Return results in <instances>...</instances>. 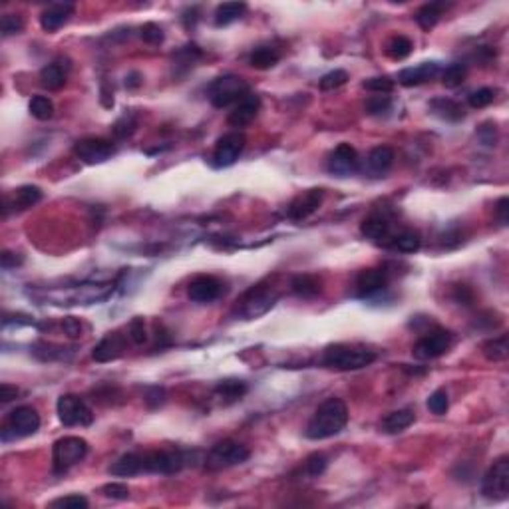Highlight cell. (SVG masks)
Instances as JSON below:
<instances>
[{"mask_svg": "<svg viewBox=\"0 0 509 509\" xmlns=\"http://www.w3.org/2000/svg\"><path fill=\"white\" fill-rule=\"evenodd\" d=\"M348 424V408L340 398H329L316 408L313 418L309 420L304 435L309 440H327L340 434Z\"/></svg>", "mask_w": 509, "mask_h": 509, "instance_id": "6da1fadb", "label": "cell"}, {"mask_svg": "<svg viewBox=\"0 0 509 509\" xmlns=\"http://www.w3.org/2000/svg\"><path fill=\"white\" fill-rule=\"evenodd\" d=\"M376 360V352L366 346L332 345L322 354V364L334 370H360Z\"/></svg>", "mask_w": 509, "mask_h": 509, "instance_id": "7a4b0ae2", "label": "cell"}, {"mask_svg": "<svg viewBox=\"0 0 509 509\" xmlns=\"http://www.w3.org/2000/svg\"><path fill=\"white\" fill-rule=\"evenodd\" d=\"M88 454V442L80 435H64L52 446V465L56 474H64L80 464Z\"/></svg>", "mask_w": 509, "mask_h": 509, "instance_id": "3957f363", "label": "cell"}, {"mask_svg": "<svg viewBox=\"0 0 509 509\" xmlns=\"http://www.w3.org/2000/svg\"><path fill=\"white\" fill-rule=\"evenodd\" d=\"M251 456V449L247 446H243L239 442H233V440H223V442H217L213 448L207 451L205 456V467L209 472H219V469H227V467H233V465L245 464Z\"/></svg>", "mask_w": 509, "mask_h": 509, "instance_id": "277c9868", "label": "cell"}, {"mask_svg": "<svg viewBox=\"0 0 509 509\" xmlns=\"http://www.w3.org/2000/svg\"><path fill=\"white\" fill-rule=\"evenodd\" d=\"M251 94V86L239 76L227 74L217 78L209 86V100L215 107H227L231 104H239L243 98Z\"/></svg>", "mask_w": 509, "mask_h": 509, "instance_id": "5b68a950", "label": "cell"}, {"mask_svg": "<svg viewBox=\"0 0 509 509\" xmlns=\"http://www.w3.org/2000/svg\"><path fill=\"white\" fill-rule=\"evenodd\" d=\"M38 430H40V416L36 408L18 406L8 414L6 424L2 426V442H10L16 438H28V435L36 434Z\"/></svg>", "mask_w": 509, "mask_h": 509, "instance_id": "8992f818", "label": "cell"}, {"mask_svg": "<svg viewBox=\"0 0 509 509\" xmlns=\"http://www.w3.org/2000/svg\"><path fill=\"white\" fill-rule=\"evenodd\" d=\"M189 458L191 454L181 449H162L141 456L144 472L150 474H178L185 465H189Z\"/></svg>", "mask_w": 509, "mask_h": 509, "instance_id": "52a82bcc", "label": "cell"}, {"mask_svg": "<svg viewBox=\"0 0 509 509\" xmlns=\"http://www.w3.org/2000/svg\"><path fill=\"white\" fill-rule=\"evenodd\" d=\"M481 495L492 501H501L509 495V458L501 456L481 479Z\"/></svg>", "mask_w": 509, "mask_h": 509, "instance_id": "ba28073f", "label": "cell"}, {"mask_svg": "<svg viewBox=\"0 0 509 509\" xmlns=\"http://www.w3.org/2000/svg\"><path fill=\"white\" fill-rule=\"evenodd\" d=\"M56 412H58V418L64 426L68 428H74V426H90L94 422V412L92 408L80 396L74 394H64L58 398V404H56Z\"/></svg>", "mask_w": 509, "mask_h": 509, "instance_id": "9c48e42d", "label": "cell"}, {"mask_svg": "<svg viewBox=\"0 0 509 509\" xmlns=\"http://www.w3.org/2000/svg\"><path fill=\"white\" fill-rule=\"evenodd\" d=\"M454 345V334L446 329H434L426 332L412 348L416 360H434L446 354L449 346Z\"/></svg>", "mask_w": 509, "mask_h": 509, "instance_id": "30bf717a", "label": "cell"}, {"mask_svg": "<svg viewBox=\"0 0 509 509\" xmlns=\"http://www.w3.org/2000/svg\"><path fill=\"white\" fill-rule=\"evenodd\" d=\"M277 299H279V295L275 291H270L263 285L254 286L241 299V304H237V313L245 320H251V318H257V316L265 315L267 311H270Z\"/></svg>", "mask_w": 509, "mask_h": 509, "instance_id": "8fae6325", "label": "cell"}, {"mask_svg": "<svg viewBox=\"0 0 509 509\" xmlns=\"http://www.w3.org/2000/svg\"><path fill=\"white\" fill-rule=\"evenodd\" d=\"M114 144L105 137H84L80 141H76L74 153L88 165L104 164L112 155H114Z\"/></svg>", "mask_w": 509, "mask_h": 509, "instance_id": "7c38bea8", "label": "cell"}, {"mask_svg": "<svg viewBox=\"0 0 509 509\" xmlns=\"http://www.w3.org/2000/svg\"><path fill=\"white\" fill-rule=\"evenodd\" d=\"M245 150V135L241 132H231L217 139V146L213 151V165L215 167H229L233 165Z\"/></svg>", "mask_w": 509, "mask_h": 509, "instance_id": "4fadbf2b", "label": "cell"}, {"mask_svg": "<svg viewBox=\"0 0 509 509\" xmlns=\"http://www.w3.org/2000/svg\"><path fill=\"white\" fill-rule=\"evenodd\" d=\"M360 157L359 151L350 144H340L336 150L330 153L329 171L336 178H350L359 171Z\"/></svg>", "mask_w": 509, "mask_h": 509, "instance_id": "5bb4252c", "label": "cell"}, {"mask_svg": "<svg viewBox=\"0 0 509 509\" xmlns=\"http://www.w3.org/2000/svg\"><path fill=\"white\" fill-rule=\"evenodd\" d=\"M325 201V191L322 189H309L304 193H300L299 197L293 199V203L288 205L286 215L293 219V221H302L307 217H311Z\"/></svg>", "mask_w": 509, "mask_h": 509, "instance_id": "9a60e30c", "label": "cell"}, {"mask_svg": "<svg viewBox=\"0 0 509 509\" xmlns=\"http://www.w3.org/2000/svg\"><path fill=\"white\" fill-rule=\"evenodd\" d=\"M360 231L366 239H370L376 245H384V247H392V241L396 237V233L392 231V223L382 215H372L364 219L360 225Z\"/></svg>", "mask_w": 509, "mask_h": 509, "instance_id": "2e32d148", "label": "cell"}, {"mask_svg": "<svg viewBox=\"0 0 509 509\" xmlns=\"http://www.w3.org/2000/svg\"><path fill=\"white\" fill-rule=\"evenodd\" d=\"M223 291V285L219 279L211 277V275H199L195 277L193 281L189 283V288H187V297L193 300V302H213L221 295Z\"/></svg>", "mask_w": 509, "mask_h": 509, "instance_id": "e0dca14e", "label": "cell"}, {"mask_svg": "<svg viewBox=\"0 0 509 509\" xmlns=\"http://www.w3.org/2000/svg\"><path fill=\"white\" fill-rule=\"evenodd\" d=\"M388 273L384 269H364L356 277V288L362 297H374L388 288Z\"/></svg>", "mask_w": 509, "mask_h": 509, "instance_id": "ac0fdd59", "label": "cell"}, {"mask_svg": "<svg viewBox=\"0 0 509 509\" xmlns=\"http://www.w3.org/2000/svg\"><path fill=\"white\" fill-rule=\"evenodd\" d=\"M259 110H261V98L257 94H249L247 98L241 100L239 104H235L227 121L231 128H245L257 118Z\"/></svg>", "mask_w": 509, "mask_h": 509, "instance_id": "d6986e66", "label": "cell"}, {"mask_svg": "<svg viewBox=\"0 0 509 509\" xmlns=\"http://www.w3.org/2000/svg\"><path fill=\"white\" fill-rule=\"evenodd\" d=\"M40 199H42V189L40 187H36V185H22V187L15 189L12 195H6L4 197V215L8 213V207H12L15 211L31 209Z\"/></svg>", "mask_w": 509, "mask_h": 509, "instance_id": "ffe728a7", "label": "cell"}, {"mask_svg": "<svg viewBox=\"0 0 509 509\" xmlns=\"http://www.w3.org/2000/svg\"><path fill=\"white\" fill-rule=\"evenodd\" d=\"M74 10H76L74 4H70V2H56V4H50L44 12L40 15V26H42L46 32H56L70 20V16L74 15Z\"/></svg>", "mask_w": 509, "mask_h": 509, "instance_id": "44dd1931", "label": "cell"}, {"mask_svg": "<svg viewBox=\"0 0 509 509\" xmlns=\"http://www.w3.org/2000/svg\"><path fill=\"white\" fill-rule=\"evenodd\" d=\"M440 72V66L435 62H422L418 66H412V68H404L400 74H398V82L406 86V88H414L420 86L428 80L435 78Z\"/></svg>", "mask_w": 509, "mask_h": 509, "instance_id": "7402d4cb", "label": "cell"}, {"mask_svg": "<svg viewBox=\"0 0 509 509\" xmlns=\"http://www.w3.org/2000/svg\"><path fill=\"white\" fill-rule=\"evenodd\" d=\"M123 350H126V340L121 338L118 332H112V334L104 336L96 345L92 356H94L96 362H112V360L120 359L121 354H123Z\"/></svg>", "mask_w": 509, "mask_h": 509, "instance_id": "603a6c76", "label": "cell"}, {"mask_svg": "<svg viewBox=\"0 0 509 509\" xmlns=\"http://www.w3.org/2000/svg\"><path fill=\"white\" fill-rule=\"evenodd\" d=\"M392 164H394V150L388 146H378L366 157V167L372 178H384Z\"/></svg>", "mask_w": 509, "mask_h": 509, "instance_id": "cb8c5ba5", "label": "cell"}, {"mask_svg": "<svg viewBox=\"0 0 509 509\" xmlns=\"http://www.w3.org/2000/svg\"><path fill=\"white\" fill-rule=\"evenodd\" d=\"M414 420H416V412L412 408H402V410L390 412L388 416L382 420L380 428L386 434H400L414 424Z\"/></svg>", "mask_w": 509, "mask_h": 509, "instance_id": "d4e9b609", "label": "cell"}, {"mask_svg": "<svg viewBox=\"0 0 509 509\" xmlns=\"http://www.w3.org/2000/svg\"><path fill=\"white\" fill-rule=\"evenodd\" d=\"M139 472H144V460L137 454H123L107 467V474L116 478H132Z\"/></svg>", "mask_w": 509, "mask_h": 509, "instance_id": "484cf974", "label": "cell"}, {"mask_svg": "<svg viewBox=\"0 0 509 509\" xmlns=\"http://www.w3.org/2000/svg\"><path fill=\"white\" fill-rule=\"evenodd\" d=\"M247 394V384L237 378H229V380H221L215 386V396L223 402V404H233L241 400Z\"/></svg>", "mask_w": 509, "mask_h": 509, "instance_id": "4316f807", "label": "cell"}, {"mask_svg": "<svg viewBox=\"0 0 509 509\" xmlns=\"http://www.w3.org/2000/svg\"><path fill=\"white\" fill-rule=\"evenodd\" d=\"M432 112H434L438 118H442V120H448V121H460L465 118V110L464 105L460 104V102H456V100H449V98H438L434 100L432 104Z\"/></svg>", "mask_w": 509, "mask_h": 509, "instance_id": "83f0119b", "label": "cell"}, {"mask_svg": "<svg viewBox=\"0 0 509 509\" xmlns=\"http://www.w3.org/2000/svg\"><path fill=\"white\" fill-rule=\"evenodd\" d=\"M444 10H446V4L444 2H428V4H424L420 8L414 18H416V22H418V26L422 31H432L435 24L440 22Z\"/></svg>", "mask_w": 509, "mask_h": 509, "instance_id": "f1b7e54d", "label": "cell"}, {"mask_svg": "<svg viewBox=\"0 0 509 509\" xmlns=\"http://www.w3.org/2000/svg\"><path fill=\"white\" fill-rule=\"evenodd\" d=\"M247 12V4L245 2H225L219 4L215 10V24L217 26H229L233 22H237L243 15Z\"/></svg>", "mask_w": 509, "mask_h": 509, "instance_id": "f546056e", "label": "cell"}, {"mask_svg": "<svg viewBox=\"0 0 509 509\" xmlns=\"http://www.w3.org/2000/svg\"><path fill=\"white\" fill-rule=\"evenodd\" d=\"M291 288H293L295 295H299L302 299H313L322 291L320 281L316 279L315 275H297V277H293Z\"/></svg>", "mask_w": 509, "mask_h": 509, "instance_id": "4dcf8cb0", "label": "cell"}, {"mask_svg": "<svg viewBox=\"0 0 509 509\" xmlns=\"http://www.w3.org/2000/svg\"><path fill=\"white\" fill-rule=\"evenodd\" d=\"M279 60H281V52L270 46H261L249 56V64L257 70H269L273 66H277Z\"/></svg>", "mask_w": 509, "mask_h": 509, "instance_id": "1f68e13d", "label": "cell"}, {"mask_svg": "<svg viewBox=\"0 0 509 509\" xmlns=\"http://www.w3.org/2000/svg\"><path fill=\"white\" fill-rule=\"evenodd\" d=\"M483 356L492 362H503L509 356V338L508 334H501V336H495L490 338L485 345H483Z\"/></svg>", "mask_w": 509, "mask_h": 509, "instance_id": "d6a6232c", "label": "cell"}, {"mask_svg": "<svg viewBox=\"0 0 509 509\" xmlns=\"http://www.w3.org/2000/svg\"><path fill=\"white\" fill-rule=\"evenodd\" d=\"M392 247L400 253H418L422 247V237L418 231L412 229H404L400 233H396V237L392 241Z\"/></svg>", "mask_w": 509, "mask_h": 509, "instance_id": "836d02e7", "label": "cell"}, {"mask_svg": "<svg viewBox=\"0 0 509 509\" xmlns=\"http://www.w3.org/2000/svg\"><path fill=\"white\" fill-rule=\"evenodd\" d=\"M40 84L50 92L62 90L66 84V74L58 64H48L40 70Z\"/></svg>", "mask_w": 509, "mask_h": 509, "instance_id": "e575fe53", "label": "cell"}, {"mask_svg": "<svg viewBox=\"0 0 509 509\" xmlns=\"http://www.w3.org/2000/svg\"><path fill=\"white\" fill-rule=\"evenodd\" d=\"M412 40L406 38V36H394L386 44V54H388L392 60H404L412 54Z\"/></svg>", "mask_w": 509, "mask_h": 509, "instance_id": "d590c367", "label": "cell"}, {"mask_svg": "<svg viewBox=\"0 0 509 509\" xmlns=\"http://www.w3.org/2000/svg\"><path fill=\"white\" fill-rule=\"evenodd\" d=\"M28 110H31L32 118L46 121L50 120L52 114H54V104H52V100L46 98V96H34L31 100V104H28Z\"/></svg>", "mask_w": 509, "mask_h": 509, "instance_id": "8d00e7d4", "label": "cell"}, {"mask_svg": "<svg viewBox=\"0 0 509 509\" xmlns=\"http://www.w3.org/2000/svg\"><path fill=\"white\" fill-rule=\"evenodd\" d=\"M465 76H467V68H465L464 64H449L448 68L442 72V84L446 86V88H458V86H462L465 80Z\"/></svg>", "mask_w": 509, "mask_h": 509, "instance_id": "74e56055", "label": "cell"}, {"mask_svg": "<svg viewBox=\"0 0 509 509\" xmlns=\"http://www.w3.org/2000/svg\"><path fill=\"white\" fill-rule=\"evenodd\" d=\"M327 465H329L327 456L316 451V454H311V456L304 460V474H307L309 478H318V476H322V474H325Z\"/></svg>", "mask_w": 509, "mask_h": 509, "instance_id": "f35d334b", "label": "cell"}, {"mask_svg": "<svg viewBox=\"0 0 509 509\" xmlns=\"http://www.w3.org/2000/svg\"><path fill=\"white\" fill-rule=\"evenodd\" d=\"M392 110V100L386 94H378V96H370L366 100V112L370 116H384Z\"/></svg>", "mask_w": 509, "mask_h": 509, "instance_id": "ab89813d", "label": "cell"}, {"mask_svg": "<svg viewBox=\"0 0 509 509\" xmlns=\"http://www.w3.org/2000/svg\"><path fill=\"white\" fill-rule=\"evenodd\" d=\"M135 128H137V120H135L134 114H123L120 120L112 126V134L116 135L118 139H126L134 134Z\"/></svg>", "mask_w": 509, "mask_h": 509, "instance_id": "60d3db41", "label": "cell"}, {"mask_svg": "<svg viewBox=\"0 0 509 509\" xmlns=\"http://www.w3.org/2000/svg\"><path fill=\"white\" fill-rule=\"evenodd\" d=\"M346 82H348V74H346L345 70H332V72H329V74H325L320 78L318 86H320V90L322 92H332L338 90L340 86H345Z\"/></svg>", "mask_w": 509, "mask_h": 509, "instance_id": "b9f144b4", "label": "cell"}, {"mask_svg": "<svg viewBox=\"0 0 509 509\" xmlns=\"http://www.w3.org/2000/svg\"><path fill=\"white\" fill-rule=\"evenodd\" d=\"M449 408V398H448V392L446 390H435L430 394V398H428V410L435 414V416H444L446 412H448Z\"/></svg>", "mask_w": 509, "mask_h": 509, "instance_id": "7bdbcfd3", "label": "cell"}, {"mask_svg": "<svg viewBox=\"0 0 509 509\" xmlns=\"http://www.w3.org/2000/svg\"><path fill=\"white\" fill-rule=\"evenodd\" d=\"M24 31V20L20 15H4L2 20H0V32L4 38L8 36H15V34H20Z\"/></svg>", "mask_w": 509, "mask_h": 509, "instance_id": "ee69618b", "label": "cell"}, {"mask_svg": "<svg viewBox=\"0 0 509 509\" xmlns=\"http://www.w3.org/2000/svg\"><path fill=\"white\" fill-rule=\"evenodd\" d=\"M88 506H90L88 499L80 494L66 495V497H58V499L50 501V508H62V509H86Z\"/></svg>", "mask_w": 509, "mask_h": 509, "instance_id": "f6af8a7d", "label": "cell"}, {"mask_svg": "<svg viewBox=\"0 0 509 509\" xmlns=\"http://www.w3.org/2000/svg\"><path fill=\"white\" fill-rule=\"evenodd\" d=\"M139 36H141V40L148 42V44H162L165 38L164 28H162L159 24H155V22L144 24V26L139 28Z\"/></svg>", "mask_w": 509, "mask_h": 509, "instance_id": "bcb514c9", "label": "cell"}, {"mask_svg": "<svg viewBox=\"0 0 509 509\" xmlns=\"http://www.w3.org/2000/svg\"><path fill=\"white\" fill-rule=\"evenodd\" d=\"M495 92L492 88H479V90L472 92L469 98H467V104L472 105L474 110H481V107H488V105L494 102Z\"/></svg>", "mask_w": 509, "mask_h": 509, "instance_id": "7dc6e473", "label": "cell"}, {"mask_svg": "<svg viewBox=\"0 0 509 509\" xmlns=\"http://www.w3.org/2000/svg\"><path fill=\"white\" fill-rule=\"evenodd\" d=\"M364 88L374 94H390L394 90V80H390L388 76H378V78H370L364 82Z\"/></svg>", "mask_w": 509, "mask_h": 509, "instance_id": "c3c4849f", "label": "cell"}, {"mask_svg": "<svg viewBox=\"0 0 509 509\" xmlns=\"http://www.w3.org/2000/svg\"><path fill=\"white\" fill-rule=\"evenodd\" d=\"M128 336L134 345H144L148 340V332H146V322L144 318H134L128 327Z\"/></svg>", "mask_w": 509, "mask_h": 509, "instance_id": "681fc988", "label": "cell"}, {"mask_svg": "<svg viewBox=\"0 0 509 509\" xmlns=\"http://www.w3.org/2000/svg\"><path fill=\"white\" fill-rule=\"evenodd\" d=\"M102 494L110 499H128L130 497V490L126 483H118V481H112V483H105L102 488Z\"/></svg>", "mask_w": 509, "mask_h": 509, "instance_id": "f907efd6", "label": "cell"}, {"mask_svg": "<svg viewBox=\"0 0 509 509\" xmlns=\"http://www.w3.org/2000/svg\"><path fill=\"white\" fill-rule=\"evenodd\" d=\"M146 404L150 408H159V406L165 402V390L159 388V386H153V388H148L146 392Z\"/></svg>", "mask_w": 509, "mask_h": 509, "instance_id": "816d5d0a", "label": "cell"}, {"mask_svg": "<svg viewBox=\"0 0 509 509\" xmlns=\"http://www.w3.org/2000/svg\"><path fill=\"white\" fill-rule=\"evenodd\" d=\"M62 327H64V332H66L70 338H78V336L82 334V322H80L76 316H66L64 322H62Z\"/></svg>", "mask_w": 509, "mask_h": 509, "instance_id": "f5cc1de1", "label": "cell"}, {"mask_svg": "<svg viewBox=\"0 0 509 509\" xmlns=\"http://www.w3.org/2000/svg\"><path fill=\"white\" fill-rule=\"evenodd\" d=\"M508 209H509V199L508 197H501L495 205V213H497V219L501 225H508L509 217H508Z\"/></svg>", "mask_w": 509, "mask_h": 509, "instance_id": "db71d44e", "label": "cell"}, {"mask_svg": "<svg viewBox=\"0 0 509 509\" xmlns=\"http://www.w3.org/2000/svg\"><path fill=\"white\" fill-rule=\"evenodd\" d=\"M16 396H18V388H16V386H12V384H6V382L0 386V402H2V404L12 402Z\"/></svg>", "mask_w": 509, "mask_h": 509, "instance_id": "11a10c76", "label": "cell"}, {"mask_svg": "<svg viewBox=\"0 0 509 509\" xmlns=\"http://www.w3.org/2000/svg\"><path fill=\"white\" fill-rule=\"evenodd\" d=\"M2 269H15L16 265H22V257H16V253L4 251L2 253Z\"/></svg>", "mask_w": 509, "mask_h": 509, "instance_id": "9f6ffc18", "label": "cell"}, {"mask_svg": "<svg viewBox=\"0 0 509 509\" xmlns=\"http://www.w3.org/2000/svg\"><path fill=\"white\" fill-rule=\"evenodd\" d=\"M456 300L462 304H472V300H474V295H472V291L467 288L465 285H460L458 288H456Z\"/></svg>", "mask_w": 509, "mask_h": 509, "instance_id": "6f0895ef", "label": "cell"}, {"mask_svg": "<svg viewBox=\"0 0 509 509\" xmlns=\"http://www.w3.org/2000/svg\"><path fill=\"white\" fill-rule=\"evenodd\" d=\"M139 84H141V76L137 74V72H132V74L126 78V86L128 88H137Z\"/></svg>", "mask_w": 509, "mask_h": 509, "instance_id": "680465c9", "label": "cell"}]
</instances>
